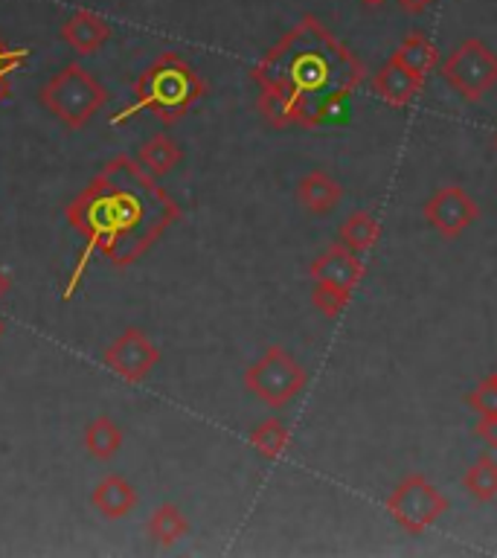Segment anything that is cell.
<instances>
[{"instance_id":"obj_8","label":"cell","mask_w":497,"mask_h":558,"mask_svg":"<svg viewBox=\"0 0 497 558\" xmlns=\"http://www.w3.org/2000/svg\"><path fill=\"white\" fill-rule=\"evenodd\" d=\"M157 361H160V349L137 326H129L111 347L105 349V366L120 375L125 384H140L143 378H148Z\"/></svg>"},{"instance_id":"obj_14","label":"cell","mask_w":497,"mask_h":558,"mask_svg":"<svg viewBox=\"0 0 497 558\" xmlns=\"http://www.w3.org/2000/svg\"><path fill=\"white\" fill-rule=\"evenodd\" d=\"M340 198H343V186L329 172H323V169L303 174V181L296 183V201L312 216L331 213L340 204Z\"/></svg>"},{"instance_id":"obj_12","label":"cell","mask_w":497,"mask_h":558,"mask_svg":"<svg viewBox=\"0 0 497 558\" xmlns=\"http://www.w3.org/2000/svg\"><path fill=\"white\" fill-rule=\"evenodd\" d=\"M422 85H425V78H419L416 73H410L408 68H401L399 61L392 59L373 76L375 96L390 108H404V105L413 102Z\"/></svg>"},{"instance_id":"obj_2","label":"cell","mask_w":497,"mask_h":558,"mask_svg":"<svg viewBox=\"0 0 497 558\" xmlns=\"http://www.w3.org/2000/svg\"><path fill=\"white\" fill-rule=\"evenodd\" d=\"M259 113L274 129L320 125L338 117L364 78V64L314 15L288 29L251 70Z\"/></svg>"},{"instance_id":"obj_15","label":"cell","mask_w":497,"mask_h":558,"mask_svg":"<svg viewBox=\"0 0 497 558\" xmlns=\"http://www.w3.org/2000/svg\"><path fill=\"white\" fill-rule=\"evenodd\" d=\"M137 160L148 174H155L157 181H160V178L172 174L174 169L181 166L183 151H181V146H178V143L169 137V134L157 131V134H151V137H148L143 146H140Z\"/></svg>"},{"instance_id":"obj_19","label":"cell","mask_w":497,"mask_h":558,"mask_svg":"<svg viewBox=\"0 0 497 558\" xmlns=\"http://www.w3.org/2000/svg\"><path fill=\"white\" fill-rule=\"evenodd\" d=\"M85 448L94 460H113L122 448V427L111 416H96L85 427Z\"/></svg>"},{"instance_id":"obj_18","label":"cell","mask_w":497,"mask_h":558,"mask_svg":"<svg viewBox=\"0 0 497 558\" xmlns=\"http://www.w3.org/2000/svg\"><path fill=\"white\" fill-rule=\"evenodd\" d=\"M462 488L469 492L471 500L488 504L497 497V460L492 453H483L471 462L465 474H462Z\"/></svg>"},{"instance_id":"obj_25","label":"cell","mask_w":497,"mask_h":558,"mask_svg":"<svg viewBox=\"0 0 497 558\" xmlns=\"http://www.w3.org/2000/svg\"><path fill=\"white\" fill-rule=\"evenodd\" d=\"M474 434L486 442L488 451L497 453V413L495 416H480L477 427H474Z\"/></svg>"},{"instance_id":"obj_11","label":"cell","mask_w":497,"mask_h":558,"mask_svg":"<svg viewBox=\"0 0 497 558\" xmlns=\"http://www.w3.org/2000/svg\"><path fill=\"white\" fill-rule=\"evenodd\" d=\"M111 24L96 12L76 9L73 15L61 24V41L68 44L70 50L78 56H90V52L102 50V44L111 38Z\"/></svg>"},{"instance_id":"obj_4","label":"cell","mask_w":497,"mask_h":558,"mask_svg":"<svg viewBox=\"0 0 497 558\" xmlns=\"http://www.w3.org/2000/svg\"><path fill=\"white\" fill-rule=\"evenodd\" d=\"M38 102L70 131L85 129L108 105V90L99 78L78 61H70L38 90Z\"/></svg>"},{"instance_id":"obj_29","label":"cell","mask_w":497,"mask_h":558,"mask_svg":"<svg viewBox=\"0 0 497 558\" xmlns=\"http://www.w3.org/2000/svg\"><path fill=\"white\" fill-rule=\"evenodd\" d=\"M7 96H9V82L7 78H0V102H3Z\"/></svg>"},{"instance_id":"obj_17","label":"cell","mask_w":497,"mask_h":558,"mask_svg":"<svg viewBox=\"0 0 497 558\" xmlns=\"http://www.w3.org/2000/svg\"><path fill=\"white\" fill-rule=\"evenodd\" d=\"M148 538L157 547H174L178 541L190 532V521L181 512V506L174 504H160L148 518Z\"/></svg>"},{"instance_id":"obj_30","label":"cell","mask_w":497,"mask_h":558,"mask_svg":"<svg viewBox=\"0 0 497 558\" xmlns=\"http://www.w3.org/2000/svg\"><path fill=\"white\" fill-rule=\"evenodd\" d=\"M3 331H7V320L0 317V338H3Z\"/></svg>"},{"instance_id":"obj_13","label":"cell","mask_w":497,"mask_h":558,"mask_svg":"<svg viewBox=\"0 0 497 558\" xmlns=\"http://www.w3.org/2000/svg\"><path fill=\"white\" fill-rule=\"evenodd\" d=\"M137 488L131 486L122 474H108V477L99 480L94 492H90V506H94L102 518H111V521L131 514L137 509Z\"/></svg>"},{"instance_id":"obj_31","label":"cell","mask_w":497,"mask_h":558,"mask_svg":"<svg viewBox=\"0 0 497 558\" xmlns=\"http://www.w3.org/2000/svg\"><path fill=\"white\" fill-rule=\"evenodd\" d=\"M495 148H497V137H495Z\"/></svg>"},{"instance_id":"obj_10","label":"cell","mask_w":497,"mask_h":558,"mask_svg":"<svg viewBox=\"0 0 497 558\" xmlns=\"http://www.w3.org/2000/svg\"><path fill=\"white\" fill-rule=\"evenodd\" d=\"M308 277H312V282H317V286H329L352 294L357 288V282L364 279V262H361L357 253H352L349 247L335 242L312 262Z\"/></svg>"},{"instance_id":"obj_20","label":"cell","mask_w":497,"mask_h":558,"mask_svg":"<svg viewBox=\"0 0 497 558\" xmlns=\"http://www.w3.org/2000/svg\"><path fill=\"white\" fill-rule=\"evenodd\" d=\"M378 235H381V225H378L369 213L361 209V213H352V216L340 225L338 242L343 244V247H349L352 253H357V256H364V253L378 242Z\"/></svg>"},{"instance_id":"obj_5","label":"cell","mask_w":497,"mask_h":558,"mask_svg":"<svg viewBox=\"0 0 497 558\" xmlns=\"http://www.w3.org/2000/svg\"><path fill=\"white\" fill-rule=\"evenodd\" d=\"M305 369L296 364V357L282 347H268L259 361H253L244 373V387L251 396L279 410L291 404L305 387Z\"/></svg>"},{"instance_id":"obj_24","label":"cell","mask_w":497,"mask_h":558,"mask_svg":"<svg viewBox=\"0 0 497 558\" xmlns=\"http://www.w3.org/2000/svg\"><path fill=\"white\" fill-rule=\"evenodd\" d=\"M29 61V50L26 47H12L0 38V78H9V73H15Z\"/></svg>"},{"instance_id":"obj_21","label":"cell","mask_w":497,"mask_h":558,"mask_svg":"<svg viewBox=\"0 0 497 558\" xmlns=\"http://www.w3.org/2000/svg\"><path fill=\"white\" fill-rule=\"evenodd\" d=\"M251 445L262 460H279L291 445V430H288L282 418H265L262 425L251 430Z\"/></svg>"},{"instance_id":"obj_23","label":"cell","mask_w":497,"mask_h":558,"mask_svg":"<svg viewBox=\"0 0 497 558\" xmlns=\"http://www.w3.org/2000/svg\"><path fill=\"white\" fill-rule=\"evenodd\" d=\"M469 408L477 410L480 416H495L497 413V373L488 375L486 381L477 384V390L469 392Z\"/></svg>"},{"instance_id":"obj_28","label":"cell","mask_w":497,"mask_h":558,"mask_svg":"<svg viewBox=\"0 0 497 558\" xmlns=\"http://www.w3.org/2000/svg\"><path fill=\"white\" fill-rule=\"evenodd\" d=\"M357 3H364L366 9H375V7H384L387 0H357Z\"/></svg>"},{"instance_id":"obj_7","label":"cell","mask_w":497,"mask_h":558,"mask_svg":"<svg viewBox=\"0 0 497 558\" xmlns=\"http://www.w3.org/2000/svg\"><path fill=\"white\" fill-rule=\"evenodd\" d=\"M387 512L404 532L422 535L448 512V497L422 474H408L387 497Z\"/></svg>"},{"instance_id":"obj_1","label":"cell","mask_w":497,"mask_h":558,"mask_svg":"<svg viewBox=\"0 0 497 558\" xmlns=\"http://www.w3.org/2000/svg\"><path fill=\"white\" fill-rule=\"evenodd\" d=\"M64 218L85 235V247L61 294L70 300L82 286L94 253L105 256L113 268H129L181 218V207L140 160L117 155L64 207Z\"/></svg>"},{"instance_id":"obj_3","label":"cell","mask_w":497,"mask_h":558,"mask_svg":"<svg viewBox=\"0 0 497 558\" xmlns=\"http://www.w3.org/2000/svg\"><path fill=\"white\" fill-rule=\"evenodd\" d=\"M207 94V82L178 52H163L140 73L134 99L111 117V125H125L134 113H151L163 125H174Z\"/></svg>"},{"instance_id":"obj_16","label":"cell","mask_w":497,"mask_h":558,"mask_svg":"<svg viewBox=\"0 0 497 558\" xmlns=\"http://www.w3.org/2000/svg\"><path fill=\"white\" fill-rule=\"evenodd\" d=\"M390 59L399 61L401 68H408L410 73H416L419 78H427V73H434V70L439 68V50H436V44L422 33L408 35V38L396 47V52H392Z\"/></svg>"},{"instance_id":"obj_6","label":"cell","mask_w":497,"mask_h":558,"mask_svg":"<svg viewBox=\"0 0 497 558\" xmlns=\"http://www.w3.org/2000/svg\"><path fill=\"white\" fill-rule=\"evenodd\" d=\"M439 76L465 102H480L497 85V52L488 50V44L480 38H465L448 59L439 61Z\"/></svg>"},{"instance_id":"obj_9","label":"cell","mask_w":497,"mask_h":558,"mask_svg":"<svg viewBox=\"0 0 497 558\" xmlns=\"http://www.w3.org/2000/svg\"><path fill=\"white\" fill-rule=\"evenodd\" d=\"M422 213H425L427 225L434 227L443 239H460L477 221L480 207L469 192L451 183V186L436 190L434 198H427V204L422 207Z\"/></svg>"},{"instance_id":"obj_26","label":"cell","mask_w":497,"mask_h":558,"mask_svg":"<svg viewBox=\"0 0 497 558\" xmlns=\"http://www.w3.org/2000/svg\"><path fill=\"white\" fill-rule=\"evenodd\" d=\"M396 3H399L401 12H408V15H422L434 0H396Z\"/></svg>"},{"instance_id":"obj_27","label":"cell","mask_w":497,"mask_h":558,"mask_svg":"<svg viewBox=\"0 0 497 558\" xmlns=\"http://www.w3.org/2000/svg\"><path fill=\"white\" fill-rule=\"evenodd\" d=\"M9 288H12V279H9L7 274L0 270V300H3V296L9 294Z\"/></svg>"},{"instance_id":"obj_22","label":"cell","mask_w":497,"mask_h":558,"mask_svg":"<svg viewBox=\"0 0 497 558\" xmlns=\"http://www.w3.org/2000/svg\"><path fill=\"white\" fill-rule=\"evenodd\" d=\"M349 300H352V294H349V291H338V288L317 286V282H314L312 303L317 305V312H320L323 317H329V320H338L340 314L347 312Z\"/></svg>"}]
</instances>
